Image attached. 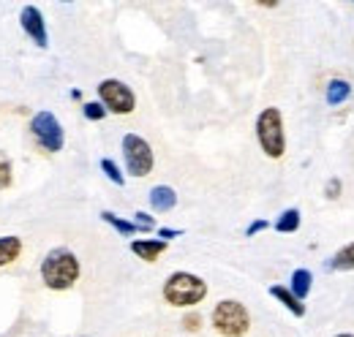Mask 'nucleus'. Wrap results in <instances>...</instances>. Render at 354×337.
Listing matches in <instances>:
<instances>
[{
  "label": "nucleus",
  "mask_w": 354,
  "mask_h": 337,
  "mask_svg": "<svg viewBox=\"0 0 354 337\" xmlns=\"http://www.w3.org/2000/svg\"><path fill=\"white\" fill-rule=\"evenodd\" d=\"M19 256H22V240L19 237H14V234L0 237V267L14 264Z\"/></svg>",
  "instance_id": "15"
},
{
  "label": "nucleus",
  "mask_w": 354,
  "mask_h": 337,
  "mask_svg": "<svg viewBox=\"0 0 354 337\" xmlns=\"http://www.w3.org/2000/svg\"><path fill=\"white\" fill-rule=\"evenodd\" d=\"M71 98H74V101H82V90L74 87V90H71Z\"/></svg>",
  "instance_id": "26"
},
{
  "label": "nucleus",
  "mask_w": 354,
  "mask_h": 337,
  "mask_svg": "<svg viewBox=\"0 0 354 337\" xmlns=\"http://www.w3.org/2000/svg\"><path fill=\"white\" fill-rule=\"evenodd\" d=\"M300 223H303V215L297 207H289V210H283L278 215V220L272 223V229L278 231V234H295V231H300Z\"/></svg>",
  "instance_id": "14"
},
{
  "label": "nucleus",
  "mask_w": 354,
  "mask_h": 337,
  "mask_svg": "<svg viewBox=\"0 0 354 337\" xmlns=\"http://www.w3.org/2000/svg\"><path fill=\"white\" fill-rule=\"evenodd\" d=\"M213 329L221 337H245L251 332V313L237 299H221L213 307Z\"/></svg>",
  "instance_id": "4"
},
{
  "label": "nucleus",
  "mask_w": 354,
  "mask_h": 337,
  "mask_svg": "<svg viewBox=\"0 0 354 337\" xmlns=\"http://www.w3.org/2000/svg\"><path fill=\"white\" fill-rule=\"evenodd\" d=\"M147 199H150L153 212H172L177 207V191L169 188V185H156V188H150Z\"/></svg>",
  "instance_id": "10"
},
{
  "label": "nucleus",
  "mask_w": 354,
  "mask_h": 337,
  "mask_svg": "<svg viewBox=\"0 0 354 337\" xmlns=\"http://www.w3.org/2000/svg\"><path fill=\"white\" fill-rule=\"evenodd\" d=\"M95 90H98V101L112 115H131L136 109L133 90L126 82H120V79H104V82H98Z\"/></svg>",
  "instance_id": "7"
},
{
  "label": "nucleus",
  "mask_w": 354,
  "mask_h": 337,
  "mask_svg": "<svg viewBox=\"0 0 354 337\" xmlns=\"http://www.w3.org/2000/svg\"><path fill=\"white\" fill-rule=\"evenodd\" d=\"M80 337H88V335H80Z\"/></svg>",
  "instance_id": "28"
},
{
  "label": "nucleus",
  "mask_w": 354,
  "mask_h": 337,
  "mask_svg": "<svg viewBox=\"0 0 354 337\" xmlns=\"http://www.w3.org/2000/svg\"><path fill=\"white\" fill-rule=\"evenodd\" d=\"M183 329L185 332H199L202 329V316L199 313H185L183 316Z\"/></svg>",
  "instance_id": "22"
},
{
  "label": "nucleus",
  "mask_w": 354,
  "mask_h": 337,
  "mask_svg": "<svg viewBox=\"0 0 354 337\" xmlns=\"http://www.w3.org/2000/svg\"><path fill=\"white\" fill-rule=\"evenodd\" d=\"M310 289H313V272L306 269V267H300V269H295L292 272V283H289V291L297 296L300 302H306L310 294Z\"/></svg>",
  "instance_id": "12"
},
{
  "label": "nucleus",
  "mask_w": 354,
  "mask_h": 337,
  "mask_svg": "<svg viewBox=\"0 0 354 337\" xmlns=\"http://www.w3.org/2000/svg\"><path fill=\"white\" fill-rule=\"evenodd\" d=\"M158 237H161L164 242H169V240H175V237H183V231H180V229H167V226H161V229H158Z\"/></svg>",
  "instance_id": "25"
},
{
  "label": "nucleus",
  "mask_w": 354,
  "mask_h": 337,
  "mask_svg": "<svg viewBox=\"0 0 354 337\" xmlns=\"http://www.w3.org/2000/svg\"><path fill=\"white\" fill-rule=\"evenodd\" d=\"M123 161H126V171L136 177V180H142V177H147L153 166H156V155H153V147H150V142L145 139V136H139V133H126L123 136Z\"/></svg>",
  "instance_id": "5"
},
{
  "label": "nucleus",
  "mask_w": 354,
  "mask_h": 337,
  "mask_svg": "<svg viewBox=\"0 0 354 337\" xmlns=\"http://www.w3.org/2000/svg\"><path fill=\"white\" fill-rule=\"evenodd\" d=\"M19 25H22V30H25V36L36 44L39 49H46V46H49L46 19H44V14H41L39 6H33V3L22 6V11H19Z\"/></svg>",
  "instance_id": "8"
},
{
  "label": "nucleus",
  "mask_w": 354,
  "mask_h": 337,
  "mask_svg": "<svg viewBox=\"0 0 354 337\" xmlns=\"http://www.w3.org/2000/svg\"><path fill=\"white\" fill-rule=\"evenodd\" d=\"M82 275V264L77 253L68 248H52L41 261V280L49 291H68L77 286Z\"/></svg>",
  "instance_id": "1"
},
{
  "label": "nucleus",
  "mask_w": 354,
  "mask_h": 337,
  "mask_svg": "<svg viewBox=\"0 0 354 337\" xmlns=\"http://www.w3.org/2000/svg\"><path fill=\"white\" fill-rule=\"evenodd\" d=\"M82 115H85V120H90V123H101L109 112L104 109L101 101H85V104H82Z\"/></svg>",
  "instance_id": "19"
},
{
  "label": "nucleus",
  "mask_w": 354,
  "mask_h": 337,
  "mask_svg": "<svg viewBox=\"0 0 354 337\" xmlns=\"http://www.w3.org/2000/svg\"><path fill=\"white\" fill-rule=\"evenodd\" d=\"M30 133L33 139L39 142V147L46 153H60L63 144H66V131L60 126V120L52 115V112H36L30 117Z\"/></svg>",
  "instance_id": "6"
},
{
  "label": "nucleus",
  "mask_w": 354,
  "mask_h": 337,
  "mask_svg": "<svg viewBox=\"0 0 354 337\" xmlns=\"http://www.w3.org/2000/svg\"><path fill=\"white\" fill-rule=\"evenodd\" d=\"M257 139L267 158L278 161L286 153V131H283V115L278 106H267L257 117Z\"/></svg>",
  "instance_id": "3"
},
{
  "label": "nucleus",
  "mask_w": 354,
  "mask_h": 337,
  "mask_svg": "<svg viewBox=\"0 0 354 337\" xmlns=\"http://www.w3.org/2000/svg\"><path fill=\"white\" fill-rule=\"evenodd\" d=\"M131 253L136 258H142V261H147V264H153V261H158L167 248H169V242H164V240H150V237H142V240H131Z\"/></svg>",
  "instance_id": "9"
},
{
  "label": "nucleus",
  "mask_w": 354,
  "mask_h": 337,
  "mask_svg": "<svg viewBox=\"0 0 354 337\" xmlns=\"http://www.w3.org/2000/svg\"><path fill=\"white\" fill-rule=\"evenodd\" d=\"M133 223H136L139 234H145V231H153V229H156V218H153V215H147V212H133Z\"/></svg>",
  "instance_id": "21"
},
{
  "label": "nucleus",
  "mask_w": 354,
  "mask_h": 337,
  "mask_svg": "<svg viewBox=\"0 0 354 337\" xmlns=\"http://www.w3.org/2000/svg\"><path fill=\"white\" fill-rule=\"evenodd\" d=\"M161 294H164V302L172 307H196L207 296V283L194 272L177 269L164 280Z\"/></svg>",
  "instance_id": "2"
},
{
  "label": "nucleus",
  "mask_w": 354,
  "mask_h": 337,
  "mask_svg": "<svg viewBox=\"0 0 354 337\" xmlns=\"http://www.w3.org/2000/svg\"><path fill=\"white\" fill-rule=\"evenodd\" d=\"M349 95H352V84L346 82V79H333V82L327 84V90H324V98H327L330 106H338V104L349 101Z\"/></svg>",
  "instance_id": "16"
},
{
  "label": "nucleus",
  "mask_w": 354,
  "mask_h": 337,
  "mask_svg": "<svg viewBox=\"0 0 354 337\" xmlns=\"http://www.w3.org/2000/svg\"><path fill=\"white\" fill-rule=\"evenodd\" d=\"M11 182H14V164H11V158L0 150V191L11 188Z\"/></svg>",
  "instance_id": "20"
},
{
  "label": "nucleus",
  "mask_w": 354,
  "mask_h": 337,
  "mask_svg": "<svg viewBox=\"0 0 354 337\" xmlns=\"http://www.w3.org/2000/svg\"><path fill=\"white\" fill-rule=\"evenodd\" d=\"M341 188H344V185H341V180H338V177H333V180L327 182V188H324V196H327L330 202H335V199L341 196Z\"/></svg>",
  "instance_id": "23"
},
{
  "label": "nucleus",
  "mask_w": 354,
  "mask_h": 337,
  "mask_svg": "<svg viewBox=\"0 0 354 337\" xmlns=\"http://www.w3.org/2000/svg\"><path fill=\"white\" fill-rule=\"evenodd\" d=\"M101 171L106 174V180L109 182H115L118 188H123L126 185V174H123V168L118 166L112 158H101Z\"/></svg>",
  "instance_id": "18"
},
{
  "label": "nucleus",
  "mask_w": 354,
  "mask_h": 337,
  "mask_svg": "<svg viewBox=\"0 0 354 337\" xmlns=\"http://www.w3.org/2000/svg\"><path fill=\"white\" fill-rule=\"evenodd\" d=\"M335 337H354L352 332H341V335H335Z\"/></svg>",
  "instance_id": "27"
},
{
  "label": "nucleus",
  "mask_w": 354,
  "mask_h": 337,
  "mask_svg": "<svg viewBox=\"0 0 354 337\" xmlns=\"http://www.w3.org/2000/svg\"><path fill=\"white\" fill-rule=\"evenodd\" d=\"M270 296H272L275 302H281V305H283L295 318H303V316L308 313V310H306V302H300L297 296L286 289V286H278V283H275V286H270Z\"/></svg>",
  "instance_id": "11"
},
{
  "label": "nucleus",
  "mask_w": 354,
  "mask_h": 337,
  "mask_svg": "<svg viewBox=\"0 0 354 337\" xmlns=\"http://www.w3.org/2000/svg\"><path fill=\"white\" fill-rule=\"evenodd\" d=\"M101 220H104L106 226H112L120 237H133V234H139V229H136L133 220H126V218H120V215H115V212H109V210L101 212Z\"/></svg>",
  "instance_id": "17"
},
{
  "label": "nucleus",
  "mask_w": 354,
  "mask_h": 337,
  "mask_svg": "<svg viewBox=\"0 0 354 337\" xmlns=\"http://www.w3.org/2000/svg\"><path fill=\"white\" fill-rule=\"evenodd\" d=\"M265 229H270V220H265V218H259V220L248 223V229H245V237H257V234H262Z\"/></svg>",
  "instance_id": "24"
},
{
  "label": "nucleus",
  "mask_w": 354,
  "mask_h": 337,
  "mask_svg": "<svg viewBox=\"0 0 354 337\" xmlns=\"http://www.w3.org/2000/svg\"><path fill=\"white\" fill-rule=\"evenodd\" d=\"M330 272H352L354 269V242L349 245H344L341 251H335L330 258H327V264H324Z\"/></svg>",
  "instance_id": "13"
}]
</instances>
